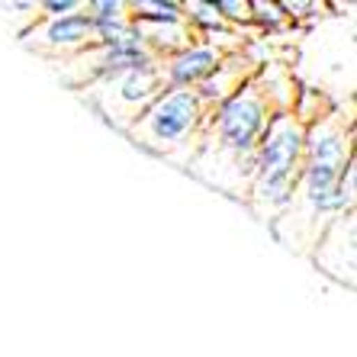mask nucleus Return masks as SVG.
<instances>
[{
	"label": "nucleus",
	"mask_w": 357,
	"mask_h": 357,
	"mask_svg": "<svg viewBox=\"0 0 357 357\" xmlns=\"http://www.w3.org/2000/svg\"><path fill=\"white\" fill-rule=\"evenodd\" d=\"M165 87H167V81H165L161 59H158V61H149V65L119 71V75H109V77H103V81H93V84H87V87H81L77 93H81L109 126L129 132L135 126V119L161 97Z\"/></svg>",
	"instance_id": "obj_5"
},
{
	"label": "nucleus",
	"mask_w": 357,
	"mask_h": 357,
	"mask_svg": "<svg viewBox=\"0 0 357 357\" xmlns=\"http://www.w3.org/2000/svg\"><path fill=\"white\" fill-rule=\"evenodd\" d=\"M261 68H264L261 65V59L248 49V42H245L238 52H229V55L219 61L216 71H213V75L197 87L199 100L206 103V109H216L219 103H225L232 93H238L245 84L255 81Z\"/></svg>",
	"instance_id": "obj_8"
},
{
	"label": "nucleus",
	"mask_w": 357,
	"mask_h": 357,
	"mask_svg": "<svg viewBox=\"0 0 357 357\" xmlns=\"http://www.w3.org/2000/svg\"><path fill=\"white\" fill-rule=\"evenodd\" d=\"M209 113L213 109H206V103L199 100L197 91H190V87H165L161 97L135 119V126L126 135L139 149L151 151V155H158V158L171 161L174 167L187 171L199 149V142H203Z\"/></svg>",
	"instance_id": "obj_4"
},
{
	"label": "nucleus",
	"mask_w": 357,
	"mask_h": 357,
	"mask_svg": "<svg viewBox=\"0 0 357 357\" xmlns=\"http://www.w3.org/2000/svg\"><path fill=\"white\" fill-rule=\"evenodd\" d=\"M225 55L229 52L206 39H197L187 49L167 55V59H161V71H165L167 87H190V91H197L199 84L216 71Z\"/></svg>",
	"instance_id": "obj_9"
},
{
	"label": "nucleus",
	"mask_w": 357,
	"mask_h": 357,
	"mask_svg": "<svg viewBox=\"0 0 357 357\" xmlns=\"http://www.w3.org/2000/svg\"><path fill=\"white\" fill-rule=\"evenodd\" d=\"M309 258L316 261V267L322 274H328L332 280L344 283V287H354L357 280V216L354 213H344L338 216L322 235H319L316 248Z\"/></svg>",
	"instance_id": "obj_7"
},
{
	"label": "nucleus",
	"mask_w": 357,
	"mask_h": 357,
	"mask_svg": "<svg viewBox=\"0 0 357 357\" xmlns=\"http://www.w3.org/2000/svg\"><path fill=\"white\" fill-rule=\"evenodd\" d=\"M354 109L335 103L322 119L306 126V158L290 206L271 225L287 248L309 258L319 235L338 216L354 213Z\"/></svg>",
	"instance_id": "obj_1"
},
{
	"label": "nucleus",
	"mask_w": 357,
	"mask_h": 357,
	"mask_svg": "<svg viewBox=\"0 0 357 357\" xmlns=\"http://www.w3.org/2000/svg\"><path fill=\"white\" fill-rule=\"evenodd\" d=\"M283 7V13H287V20H290V26L293 23H316L319 17H322L325 10V3H319V0H306V3H303V0H287V3H280Z\"/></svg>",
	"instance_id": "obj_10"
},
{
	"label": "nucleus",
	"mask_w": 357,
	"mask_h": 357,
	"mask_svg": "<svg viewBox=\"0 0 357 357\" xmlns=\"http://www.w3.org/2000/svg\"><path fill=\"white\" fill-rule=\"evenodd\" d=\"M271 116H274V107L261 91V84H245L238 93H232L209 113L203 142L187 171L225 197L245 203Z\"/></svg>",
	"instance_id": "obj_2"
},
{
	"label": "nucleus",
	"mask_w": 357,
	"mask_h": 357,
	"mask_svg": "<svg viewBox=\"0 0 357 357\" xmlns=\"http://www.w3.org/2000/svg\"><path fill=\"white\" fill-rule=\"evenodd\" d=\"M303 158H306V126L293 116V109H277L264 129L255 181L245 197L255 219L274 225L283 216L303 171Z\"/></svg>",
	"instance_id": "obj_3"
},
{
	"label": "nucleus",
	"mask_w": 357,
	"mask_h": 357,
	"mask_svg": "<svg viewBox=\"0 0 357 357\" xmlns=\"http://www.w3.org/2000/svg\"><path fill=\"white\" fill-rule=\"evenodd\" d=\"M20 42L29 52H36L39 59L55 65V61L75 59L91 45H97V33H93V23L87 13H71V17H42L39 13L20 33Z\"/></svg>",
	"instance_id": "obj_6"
}]
</instances>
